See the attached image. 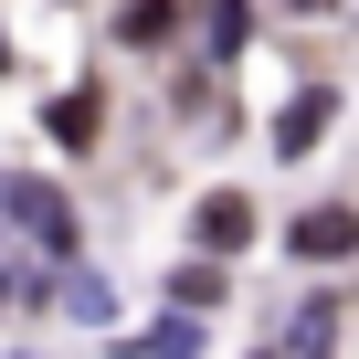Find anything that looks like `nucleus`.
<instances>
[{"label": "nucleus", "instance_id": "f257e3e1", "mask_svg": "<svg viewBox=\"0 0 359 359\" xmlns=\"http://www.w3.org/2000/svg\"><path fill=\"white\" fill-rule=\"evenodd\" d=\"M0 212H11V233H22L32 254H53V264H74V243H85V222H74V201L53 191V180H0Z\"/></svg>", "mask_w": 359, "mask_h": 359}, {"label": "nucleus", "instance_id": "f03ea898", "mask_svg": "<svg viewBox=\"0 0 359 359\" xmlns=\"http://www.w3.org/2000/svg\"><path fill=\"white\" fill-rule=\"evenodd\" d=\"M285 254H296V264H348V254H359V201L296 212V222H285Z\"/></svg>", "mask_w": 359, "mask_h": 359}, {"label": "nucleus", "instance_id": "7ed1b4c3", "mask_svg": "<svg viewBox=\"0 0 359 359\" xmlns=\"http://www.w3.org/2000/svg\"><path fill=\"white\" fill-rule=\"evenodd\" d=\"M327 116H338V95H327V85H306V95H285V116H275V158H306V148L327 137Z\"/></svg>", "mask_w": 359, "mask_h": 359}, {"label": "nucleus", "instance_id": "20e7f679", "mask_svg": "<svg viewBox=\"0 0 359 359\" xmlns=\"http://www.w3.org/2000/svg\"><path fill=\"white\" fill-rule=\"evenodd\" d=\"M191 233H201V254H243V243H254V201H243V191H212Z\"/></svg>", "mask_w": 359, "mask_h": 359}, {"label": "nucleus", "instance_id": "39448f33", "mask_svg": "<svg viewBox=\"0 0 359 359\" xmlns=\"http://www.w3.org/2000/svg\"><path fill=\"white\" fill-rule=\"evenodd\" d=\"M43 127H53V137H64V148H95V137H106V95H95V85H64V95H53V116H43Z\"/></svg>", "mask_w": 359, "mask_h": 359}, {"label": "nucleus", "instance_id": "423d86ee", "mask_svg": "<svg viewBox=\"0 0 359 359\" xmlns=\"http://www.w3.org/2000/svg\"><path fill=\"white\" fill-rule=\"evenodd\" d=\"M180 32V0H127V11H116V43H137V53H158Z\"/></svg>", "mask_w": 359, "mask_h": 359}, {"label": "nucleus", "instance_id": "0eeeda50", "mask_svg": "<svg viewBox=\"0 0 359 359\" xmlns=\"http://www.w3.org/2000/svg\"><path fill=\"white\" fill-rule=\"evenodd\" d=\"M169 306H222V254H191L169 275Z\"/></svg>", "mask_w": 359, "mask_h": 359}, {"label": "nucleus", "instance_id": "6e6552de", "mask_svg": "<svg viewBox=\"0 0 359 359\" xmlns=\"http://www.w3.org/2000/svg\"><path fill=\"white\" fill-rule=\"evenodd\" d=\"M201 43L212 53H243L254 43V0H212V11H201Z\"/></svg>", "mask_w": 359, "mask_h": 359}, {"label": "nucleus", "instance_id": "1a4fd4ad", "mask_svg": "<svg viewBox=\"0 0 359 359\" xmlns=\"http://www.w3.org/2000/svg\"><path fill=\"white\" fill-rule=\"evenodd\" d=\"M64 317H85V327H116V285H95V275H64Z\"/></svg>", "mask_w": 359, "mask_h": 359}, {"label": "nucleus", "instance_id": "9d476101", "mask_svg": "<svg viewBox=\"0 0 359 359\" xmlns=\"http://www.w3.org/2000/svg\"><path fill=\"white\" fill-rule=\"evenodd\" d=\"M327 327H338V306L317 296V306H296V317H285V348H327Z\"/></svg>", "mask_w": 359, "mask_h": 359}, {"label": "nucleus", "instance_id": "9b49d317", "mask_svg": "<svg viewBox=\"0 0 359 359\" xmlns=\"http://www.w3.org/2000/svg\"><path fill=\"white\" fill-rule=\"evenodd\" d=\"M148 348H169V359H180V348H201V306H180V317H158V327H148Z\"/></svg>", "mask_w": 359, "mask_h": 359}]
</instances>
